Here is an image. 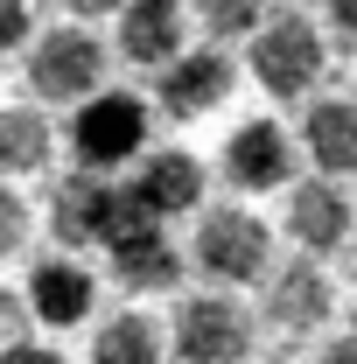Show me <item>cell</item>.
<instances>
[{
  "label": "cell",
  "instance_id": "cell-2",
  "mask_svg": "<svg viewBox=\"0 0 357 364\" xmlns=\"http://www.w3.org/2000/svg\"><path fill=\"white\" fill-rule=\"evenodd\" d=\"M189 259H196L203 280H218V287H252V280L273 273V225L252 203H218V210L196 218Z\"/></svg>",
  "mask_w": 357,
  "mask_h": 364
},
{
  "label": "cell",
  "instance_id": "cell-8",
  "mask_svg": "<svg viewBox=\"0 0 357 364\" xmlns=\"http://www.w3.org/2000/svg\"><path fill=\"white\" fill-rule=\"evenodd\" d=\"M329 316H336V280L322 273V259L294 252L287 267L267 273V322L280 336H315L329 329Z\"/></svg>",
  "mask_w": 357,
  "mask_h": 364
},
{
  "label": "cell",
  "instance_id": "cell-4",
  "mask_svg": "<svg viewBox=\"0 0 357 364\" xmlns=\"http://www.w3.org/2000/svg\"><path fill=\"white\" fill-rule=\"evenodd\" d=\"M28 91L43 105H85V98H98L105 91V43L91 28H78V21L36 36V49H28Z\"/></svg>",
  "mask_w": 357,
  "mask_h": 364
},
{
  "label": "cell",
  "instance_id": "cell-15",
  "mask_svg": "<svg viewBox=\"0 0 357 364\" xmlns=\"http://www.w3.org/2000/svg\"><path fill=\"white\" fill-rule=\"evenodd\" d=\"M302 154H309L322 176H357V98H315L302 112Z\"/></svg>",
  "mask_w": 357,
  "mask_h": 364
},
{
  "label": "cell",
  "instance_id": "cell-18",
  "mask_svg": "<svg viewBox=\"0 0 357 364\" xmlns=\"http://www.w3.org/2000/svg\"><path fill=\"white\" fill-rule=\"evenodd\" d=\"M196 14H203V28L218 36V43H252L260 28L273 21V0H196Z\"/></svg>",
  "mask_w": 357,
  "mask_h": 364
},
{
  "label": "cell",
  "instance_id": "cell-6",
  "mask_svg": "<svg viewBox=\"0 0 357 364\" xmlns=\"http://www.w3.org/2000/svg\"><path fill=\"white\" fill-rule=\"evenodd\" d=\"M252 350V316L231 294H189L169 322V358L176 364H245Z\"/></svg>",
  "mask_w": 357,
  "mask_h": 364
},
{
  "label": "cell",
  "instance_id": "cell-3",
  "mask_svg": "<svg viewBox=\"0 0 357 364\" xmlns=\"http://www.w3.org/2000/svg\"><path fill=\"white\" fill-rule=\"evenodd\" d=\"M147 134H154V112L140 105L134 91H98L70 119V154L91 176H112V168H127V161L147 154Z\"/></svg>",
  "mask_w": 357,
  "mask_h": 364
},
{
  "label": "cell",
  "instance_id": "cell-12",
  "mask_svg": "<svg viewBox=\"0 0 357 364\" xmlns=\"http://www.w3.org/2000/svg\"><path fill=\"white\" fill-rule=\"evenodd\" d=\"M182 267H189V245L169 238V225H140L127 231L119 245H112V280L127 287V294H176L182 287Z\"/></svg>",
  "mask_w": 357,
  "mask_h": 364
},
{
  "label": "cell",
  "instance_id": "cell-14",
  "mask_svg": "<svg viewBox=\"0 0 357 364\" xmlns=\"http://www.w3.org/2000/svg\"><path fill=\"white\" fill-rule=\"evenodd\" d=\"M189 49V14L182 0H127L119 7V56L140 70H169Z\"/></svg>",
  "mask_w": 357,
  "mask_h": 364
},
{
  "label": "cell",
  "instance_id": "cell-24",
  "mask_svg": "<svg viewBox=\"0 0 357 364\" xmlns=\"http://www.w3.org/2000/svg\"><path fill=\"white\" fill-rule=\"evenodd\" d=\"M329 21H336V28L357 43V0H329Z\"/></svg>",
  "mask_w": 357,
  "mask_h": 364
},
{
  "label": "cell",
  "instance_id": "cell-5",
  "mask_svg": "<svg viewBox=\"0 0 357 364\" xmlns=\"http://www.w3.org/2000/svg\"><path fill=\"white\" fill-rule=\"evenodd\" d=\"M322 63H329V49H322L309 14H273L267 28L252 36V77H260V91L280 98V105L309 98V91L322 85Z\"/></svg>",
  "mask_w": 357,
  "mask_h": 364
},
{
  "label": "cell",
  "instance_id": "cell-7",
  "mask_svg": "<svg viewBox=\"0 0 357 364\" xmlns=\"http://www.w3.org/2000/svg\"><path fill=\"white\" fill-rule=\"evenodd\" d=\"M203 189H211V168H203L189 147H154V154H140V161H134V182H127V196H134L154 225L189 218V210L203 203Z\"/></svg>",
  "mask_w": 357,
  "mask_h": 364
},
{
  "label": "cell",
  "instance_id": "cell-19",
  "mask_svg": "<svg viewBox=\"0 0 357 364\" xmlns=\"http://www.w3.org/2000/svg\"><path fill=\"white\" fill-rule=\"evenodd\" d=\"M21 245H28V203H21V189L0 182V259L21 252Z\"/></svg>",
  "mask_w": 357,
  "mask_h": 364
},
{
  "label": "cell",
  "instance_id": "cell-16",
  "mask_svg": "<svg viewBox=\"0 0 357 364\" xmlns=\"http://www.w3.org/2000/svg\"><path fill=\"white\" fill-rule=\"evenodd\" d=\"M91 364H169V329L147 309H119L91 329Z\"/></svg>",
  "mask_w": 357,
  "mask_h": 364
},
{
  "label": "cell",
  "instance_id": "cell-22",
  "mask_svg": "<svg viewBox=\"0 0 357 364\" xmlns=\"http://www.w3.org/2000/svg\"><path fill=\"white\" fill-rule=\"evenodd\" d=\"M56 7H63L70 21H105V14H119L127 0H56Z\"/></svg>",
  "mask_w": 357,
  "mask_h": 364
},
{
  "label": "cell",
  "instance_id": "cell-1",
  "mask_svg": "<svg viewBox=\"0 0 357 364\" xmlns=\"http://www.w3.org/2000/svg\"><path fill=\"white\" fill-rule=\"evenodd\" d=\"M154 225L147 210H140L134 196H127V182H105L91 176V168H70V176L49 189V231H56V245H119L127 231Z\"/></svg>",
  "mask_w": 357,
  "mask_h": 364
},
{
  "label": "cell",
  "instance_id": "cell-21",
  "mask_svg": "<svg viewBox=\"0 0 357 364\" xmlns=\"http://www.w3.org/2000/svg\"><path fill=\"white\" fill-rule=\"evenodd\" d=\"M0 364H63L56 343H28V336H14V343H0Z\"/></svg>",
  "mask_w": 357,
  "mask_h": 364
},
{
  "label": "cell",
  "instance_id": "cell-10",
  "mask_svg": "<svg viewBox=\"0 0 357 364\" xmlns=\"http://www.w3.org/2000/svg\"><path fill=\"white\" fill-rule=\"evenodd\" d=\"M294 147L302 140L287 134L280 119H245V127H231V140H224V182L245 189V196L287 189L294 182Z\"/></svg>",
  "mask_w": 357,
  "mask_h": 364
},
{
  "label": "cell",
  "instance_id": "cell-20",
  "mask_svg": "<svg viewBox=\"0 0 357 364\" xmlns=\"http://www.w3.org/2000/svg\"><path fill=\"white\" fill-rule=\"evenodd\" d=\"M28 28H36V14H28V0H0V56L28 43Z\"/></svg>",
  "mask_w": 357,
  "mask_h": 364
},
{
  "label": "cell",
  "instance_id": "cell-17",
  "mask_svg": "<svg viewBox=\"0 0 357 364\" xmlns=\"http://www.w3.org/2000/svg\"><path fill=\"white\" fill-rule=\"evenodd\" d=\"M56 154V127L36 105H0V182L7 176H43Z\"/></svg>",
  "mask_w": 357,
  "mask_h": 364
},
{
  "label": "cell",
  "instance_id": "cell-26",
  "mask_svg": "<svg viewBox=\"0 0 357 364\" xmlns=\"http://www.w3.org/2000/svg\"><path fill=\"white\" fill-rule=\"evenodd\" d=\"M267 364H287V358H267Z\"/></svg>",
  "mask_w": 357,
  "mask_h": 364
},
{
  "label": "cell",
  "instance_id": "cell-25",
  "mask_svg": "<svg viewBox=\"0 0 357 364\" xmlns=\"http://www.w3.org/2000/svg\"><path fill=\"white\" fill-rule=\"evenodd\" d=\"M14 322H21V301H14V287H0V336H7Z\"/></svg>",
  "mask_w": 357,
  "mask_h": 364
},
{
  "label": "cell",
  "instance_id": "cell-13",
  "mask_svg": "<svg viewBox=\"0 0 357 364\" xmlns=\"http://www.w3.org/2000/svg\"><path fill=\"white\" fill-rule=\"evenodd\" d=\"M351 225H357V210H351V196L329 176L287 189V238H294L309 259H329L336 245H351Z\"/></svg>",
  "mask_w": 357,
  "mask_h": 364
},
{
  "label": "cell",
  "instance_id": "cell-11",
  "mask_svg": "<svg viewBox=\"0 0 357 364\" xmlns=\"http://www.w3.org/2000/svg\"><path fill=\"white\" fill-rule=\"evenodd\" d=\"M91 309H98V273L85 259L56 252V259H36L28 267V316L43 322V329H78Z\"/></svg>",
  "mask_w": 357,
  "mask_h": 364
},
{
  "label": "cell",
  "instance_id": "cell-9",
  "mask_svg": "<svg viewBox=\"0 0 357 364\" xmlns=\"http://www.w3.org/2000/svg\"><path fill=\"white\" fill-rule=\"evenodd\" d=\"M231 85H238V63L224 56L218 43L211 49H182L176 63L154 77V105L169 112V119H203V112H218L224 98H231Z\"/></svg>",
  "mask_w": 357,
  "mask_h": 364
},
{
  "label": "cell",
  "instance_id": "cell-23",
  "mask_svg": "<svg viewBox=\"0 0 357 364\" xmlns=\"http://www.w3.org/2000/svg\"><path fill=\"white\" fill-rule=\"evenodd\" d=\"M322 364H357V329H343V336H329V350H322Z\"/></svg>",
  "mask_w": 357,
  "mask_h": 364
}]
</instances>
